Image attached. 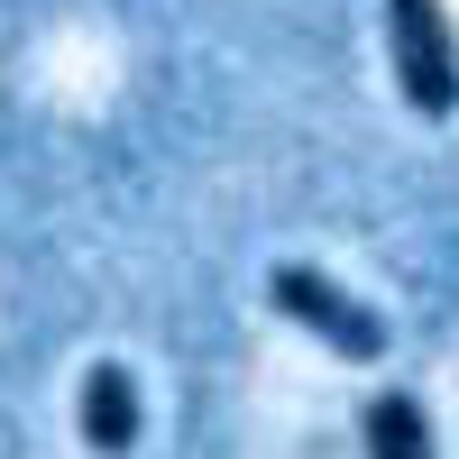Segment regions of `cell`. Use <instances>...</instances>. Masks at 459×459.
Here are the masks:
<instances>
[{"label":"cell","instance_id":"2","mask_svg":"<svg viewBox=\"0 0 459 459\" xmlns=\"http://www.w3.org/2000/svg\"><path fill=\"white\" fill-rule=\"evenodd\" d=\"M266 303H276L294 331H313L322 350H340V359H386V313L359 303L350 285H331L322 266H276V276H266Z\"/></svg>","mask_w":459,"mask_h":459},{"label":"cell","instance_id":"1","mask_svg":"<svg viewBox=\"0 0 459 459\" xmlns=\"http://www.w3.org/2000/svg\"><path fill=\"white\" fill-rule=\"evenodd\" d=\"M386 65L413 120H450L459 110V37L441 0H386Z\"/></svg>","mask_w":459,"mask_h":459},{"label":"cell","instance_id":"3","mask_svg":"<svg viewBox=\"0 0 459 459\" xmlns=\"http://www.w3.org/2000/svg\"><path fill=\"white\" fill-rule=\"evenodd\" d=\"M74 432H83L92 459H129L138 450V377L120 359H92L83 395H74Z\"/></svg>","mask_w":459,"mask_h":459},{"label":"cell","instance_id":"4","mask_svg":"<svg viewBox=\"0 0 459 459\" xmlns=\"http://www.w3.org/2000/svg\"><path fill=\"white\" fill-rule=\"evenodd\" d=\"M359 432H368V459H441V450H432V413H423V395H404V386L368 395Z\"/></svg>","mask_w":459,"mask_h":459}]
</instances>
